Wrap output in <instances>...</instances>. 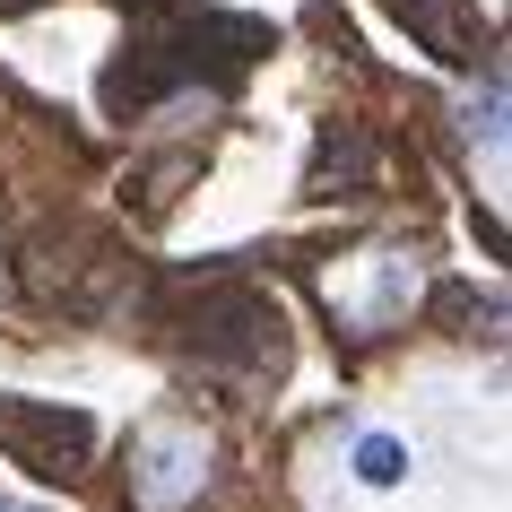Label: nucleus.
<instances>
[{
    "label": "nucleus",
    "instance_id": "obj_1",
    "mask_svg": "<svg viewBox=\"0 0 512 512\" xmlns=\"http://www.w3.org/2000/svg\"><path fill=\"white\" fill-rule=\"evenodd\" d=\"M313 287H322V304H330V330L382 339V330H400L408 304H417V252H408V243H356V252H339Z\"/></svg>",
    "mask_w": 512,
    "mask_h": 512
},
{
    "label": "nucleus",
    "instance_id": "obj_2",
    "mask_svg": "<svg viewBox=\"0 0 512 512\" xmlns=\"http://www.w3.org/2000/svg\"><path fill=\"white\" fill-rule=\"evenodd\" d=\"M217 478V434L200 417H148L131 434V460H122V486H131V512H191Z\"/></svg>",
    "mask_w": 512,
    "mask_h": 512
},
{
    "label": "nucleus",
    "instance_id": "obj_3",
    "mask_svg": "<svg viewBox=\"0 0 512 512\" xmlns=\"http://www.w3.org/2000/svg\"><path fill=\"white\" fill-rule=\"evenodd\" d=\"M0 434H9V452L35 460L44 478H61V469H79V460H87V426H79V417H61V408L0 400Z\"/></svg>",
    "mask_w": 512,
    "mask_h": 512
},
{
    "label": "nucleus",
    "instance_id": "obj_4",
    "mask_svg": "<svg viewBox=\"0 0 512 512\" xmlns=\"http://www.w3.org/2000/svg\"><path fill=\"white\" fill-rule=\"evenodd\" d=\"M400 18L417 35H434L443 61H469V27H460V0H400Z\"/></svg>",
    "mask_w": 512,
    "mask_h": 512
},
{
    "label": "nucleus",
    "instance_id": "obj_5",
    "mask_svg": "<svg viewBox=\"0 0 512 512\" xmlns=\"http://www.w3.org/2000/svg\"><path fill=\"white\" fill-rule=\"evenodd\" d=\"M356 478H365V486H400L408 478V452L391 443V434H365V443H356Z\"/></svg>",
    "mask_w": 512,
    "mask_h": 512
}]
</instances>
